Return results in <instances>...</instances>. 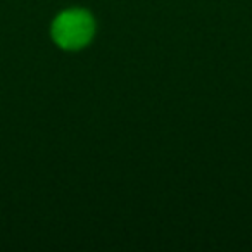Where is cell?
Wrapping results in <instances>:
<instances>
[{"mask_svg":"<svg viewBox=\"0 0 252 252\" xmlns=\"http://www.w3.org/2000/svg\"><path fill=\"white\" fill-rule=\"evenodd\" d=\"M52 38L61 49L78 50L94 38L95 21L85 9H67L52 23Z\"/></svg>","mask_w":252,"mask_h":252,"instance_id":"obj_1","label":"cell"}]
</instances>
